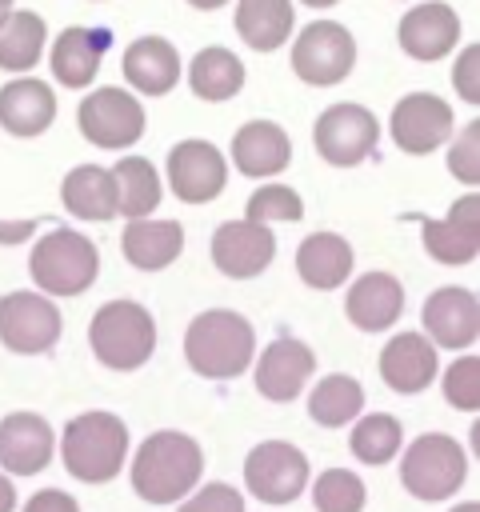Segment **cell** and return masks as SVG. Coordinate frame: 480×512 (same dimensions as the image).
I'll return each instance as SVG.
<instances>
[{"mask_svg": "<svg viewBox=\"0 0 480 512\" xmlns=\"http://www.w3.org/2000/svg\"><path fill=\"white\" fill-rule=\"evenodd\" d=\"M112 180H116V216H128V220H148V212L160 204V176L152 168V160L144 156H124L116 168H112Z\"/></svg>", "mask_w": 480, "mask_h": 512, "instance_id": "31", "label": "cell"}, {"mask_svg": "<svg viewBox=\"0 0 480 512\" xmlns=\"http://www.w3.org/2000/svg\"><path fill=\"white\" fill-rule=\"evenodd\" d=\"M424 328H428V344L432 348H472L480 340V304H476V292L468 288H436L428 300H424Z\"/></svg>", "mask_w": 480, "mask_h": 512, "instance_id": "14", "label": "cell"}, {"mask_svg": "<svg viewBox=\"0 0 480 512\" xmlns=\"http://www.w3.org/2000/svg\"><path fill=\"white\" fill-rule=\"evenodd\" d=\"M424 252L436 264H468L480 252V196H460L444 220H424Z\"/></svg>", "mask_w": 480, "mask_h": 512, "instance_id": "16", "label": "cell"}, {"mask_svg": "<svg viewBox=\"0 0 480 512\" xmlns=\"http://www.w3.org/2000/svg\"><path fill=\"white\" fill-rule=\"evenodd\" d=\"M12 16V0H0V24Z\"/></svg>", "mask_w": 480, "mask_h": 512, "instance_id": "46", "label": "cell"}, {"mask_svg": "<svg viewBox=\"0 0 480 512\" xmlns=\"http://www.w3.org/2000/svg\"><path fill=\"white\" fill-rule=\"evenodd\" d=\"M168 184L184 204H208L228 184V160L208 140H180L168 152Z\"/></svg>", "mask_w": 480, "mask_h": 512, "instance_id": "12", "label": "cell"}, {"mask_svg": "<svg viewBox=\"0 0 480 512\" xmlns=\"http://www.w3.org/2000/svg\"><path fill=\"white\" fill-rule=\"evenodd\" d=\"M60 200H64V208L72 216L92 220V224H108L116 216V180L100 164H80V168H72L64 176Z\"/></svg>", "mask_w": 480, "mask_h": 512, "instance_id": "28", "label": "cell"}, {"mask_svg": "<svg viewBox=\"0 0 480 512\" xmlns=\"http://www.w3.org/2000/svg\"><path fill=\"white\" fill-rule=\"evenodd\" d=\"M448 172H452L460 184H468V188L480 184V124H476V120L464 124V132H460L456 144L448 148Z\"/></svg>", "mask_w": 480, "mask_h": 512, "instance_id": "38", "label": "cell"}, {"mask_svg": "<svg viewBox=\"0 0 480 512\" xmlns=\"http://www.w3.org/2000/svg\"><path fill=\"white\" fill-rule=\"evenodd\" d=\"M112 32L108 28H88V24H72L56 36L52 44V76L64 84V88H88L100 72V60H104V48H108Z\"/></svg>", "mask_w": 480, "mask_h": 512, "instance_id": "21", "label": "cell"}, {"mask_svg": "<svg viewBox=\"0 0 480 512\" xmlns=\"http://www.w3.org/2000/svg\"><path fill=\"white\" fill-rule=\"evenodd\" d=\"M28 272L40 288V296H80L92 288L100 272V252L88 236L72 228H56L32 244Z\"/></svg>", "mask_w": 480, "mask_h": 512, "instance_id": "4", "label": "cell"}, {"mask_svg": "<svg viewBox=\"0 0 480 512\" xmlns=\"http://www.w3.org/2000/svg\"><path fill=\"white\" fill-rule=\"evenodd\" d=\"M252 356H256V332L232 308H208L184 332V360L192 372L208 380L240 376L252 364Z\"/></svg>", "mask_w": 480, "mask_h": 512, "instance_id": "2", "label": "cell"}, {"mask_svg": "<svg viewBox=\"0 0 480 512\" xmlns=\"http://www.w3.org/2000/svg\"><path fill=\"white\" fill-rule=\"evenodd\" d=\"M300 4H308V8H332L336 0H300Z\"/></svg>", "mask_w": 480, "mask_h": 512, "instance_id": "47", "label": "cell"}, {"mask_svg": "<svg viewBox=\"0 0 480 512\" xmlns=\"http://www.w3.org/2000/svg\"><path fill=\"white\" fill-rule=\"evenodd\" d=\"M356 64V40L344 24L336 20H312L300 28L296 44H292V72L312 84V88H328L340 84Z\"/></svg>", "mask_w": 480, "mask_h": 512, "instance_id": "7", "label": "cell"}, {"mask_svg": "<svg viewBox=\"0 0 480 512\" xmlns=\"http://www.w3.org/2000/svg\"><path fill=\"white\" fill-rule=\"evenodd\" d=\"M364 500H368L364 480L356 472H348V468H328L312 484L316 512H364Z\"/></svg>", "mask_w": 480, "mask_h": 512, "instance_id": "35", "label": "cell"}, {"mask_svg": "<svg viewBox=\"0 0 480 512\" xmlns=\"http://www.w3.org/2000/svg\"><path fill=\"white\" fill-rule=\"evenodd\" d=\"M444 400L460 412L480 408V360L476 356H456L444 368Z\"/></svg>", "mask_w": 480, "mask_h": 512, "instance_id": "37", "label": "cell"}, {"mask_svg": "<svg viewBox=\"0 0 480 512\" xmlns=\"http://www.w3.org/2000/svg\"><path fill=\"white\" fill-rule=\"evenodd\" d=\"M396 36L412 60H440L460 44V16L448 4L428 0V4H416L400 16Z\"/></svg>", "mask_w": 480, "mask_h": 512, "instance_id": "18", "label": "cell"}, {"mask_svg": "<svg viewBox=\"0 0 480 512\" xmlns=\"http://www.w3.org/2000/svg\"><path fill=\"white\" fill-rule=\"evenodd\" d=\"M52 120H56V92L44 80L20 76L0 88V128L4 132L28 140V136H40Z\"/></svg>", "mask_w": 480, "mask_h": 512, "instance_id": "25", "label": "cell"}, {"mask_svg": "<svg viewBox=\"0 0 480 512\" xmlns=\"http://www.w3.org/2000/svg\"><path fill=\"white\" fill-rule=\"evenodd\" d=\"M192 8H200V12H216V8H224L228 0H188Z\"/></svg>", "mask_w": 480, "mask_h": 512, "instance_id": "44", "label": "cell"}, {"mask_svg": "<svg viewBox=\"0 0 480 512\" xmlns=\"http://www.w3.org/2000/svg\"><path fill=\"white\" fill-rule=\"evenodd\" d=\"M28 232H32V220H24V224H0V244H16Z\"/></svg>", "mask_w": 480, "mask_h": 512, "instance_id": "42", "label": "cell"}, {"mask_svg": "<svg viewBox=\"0 0 480 512\" xmlns=\"http://www.w3.org/2000/svg\"><path fill=\"white\" fill-rule=\"evenodd\" d=\"M0 340L16 356H40L60 340V308L40 292L0 296Z\"/></svg>", "mask_w": 480, "mask_h": 512, "instance_id": "11", "label": "cell"}, {"mask_svg": "<svg viewBox=\"0 0 480 512\" xmlns=\"http://www.w3.org/2000/svg\"><path fill=\"white\" fill-rule=\"evenodd\" d=\"M312 140H316V152L332 168H352L364 156H372V148L380 140V124L364 104H332L320 112Z\"/></svg>", "mask_w": 480, "mask_h": 512, "instance_id": "10", "label": "cell"}, {"mask_svg": "<svg viewBox=\"0 0 480 512\" xmlns=\"http://www.w3.org/2000/svg\"><path fill=\"white\" fill-rule=\"evenodd\" d=\"M24 512H80V504L68 492H60V488H44V492L28 496Z\"/></svg>", "mask_w": 480, "mask_h": 512, "instance_id": "41", "label": "cell"}, {"mask_svg": "<svg viewBox=\"0 0 480 512\" xmlns=\"http://www.w3.org/2000/svg\"><path fill=\"white\" fill-rule=\"evenodd\" d=\"M244 488L264 504H292L308 488V456L288 440H264L244 460Z\"/></svg>", "mask_w": 480, "mask_h": 512, "instance_id": "8", "label": "cell"}, {"mask_svg": "<svg viewBox=\"0 0 480 512\" xmlns=\"http://www.w3.org/2000/svg\"><path fill=\"white\" fill-rule=\"evenodd\" d=\"M16 508V488H12V480L0 472V512H12Z\"/></svg>", "mask_w": 480, "mask_h": 512, "instance_id": "43", "label": "cell"}, {"mask_svg": "<svg viewBox=\"0 0 480 512\" xmlns=\"http://www.w3.org/2000/svg\"><path fill=\"white\" fill-rule=\"evenodd\" d=\"M392 140L408 156H428L452 136V108L432 92H408L392 108Z\"/></svg>", "mask_w": 480, "mask_h": 512, "instance_id": "13", "label": "cell"}, {"mask_svg": "<svg viewBox=\"0 0 480 512\" xmlns=\"http://www.w3.org/2000/svg\"><path fill=\"white\" fill-rule=\"evenodd\" d=\"M124 260L140 272H160L184 252V228L176 220H128L120 236Z\"/></svg>", "mask_w": 480, "mask_h": 512, "instance_id": "26", "label": "cell"}, {"mask_svg": "<svg viewBox=\"0 0 480 512\" xmlns=\"http://www.w3.org/2000/svg\"><path fill=\"white\" fill-rule=\"evenodd\" d=\"M436 348L424 332H396L380 352V376L392 392L416 396L436 380Z\"/></svg>", "mask_w": 480, "mask_h": 512, "instance_id": "20", "label": "cell"}, {"mask_svg": "<svg viewBox=\"0 0 480 512\" xmlns=\"http://www.w3.org/2000/svg\"><path fill=\"white\" fill-rule=\"evenodd\" d=\"M344 312L360 332H388L404 312V288L392 272H364L348 288Z\"/></svg>", "mask_w": 480, "mask_h": 512, "instance_id": "22", "label": "cell"}, {"mask_svg": "<svg viewBox=\"0 0 480 512\" xmlns=\"http://www.w3.org/2000/svg\"><path fill=\"white\" fill-rule=\"evenodd\" d=\"M400 440H404V428L396 416L388 412H368L356 420L352 436H348V448L360 464H388L396 452H400Z\"/></svg>", "mask_w": 480, "mask_h": 512, "instance_id": "34", "label": "cell"}, {"mask_svg": "<svg viewBox=\"0 0 480 512\" xmlns=\"http://www.w3.org/2000/svg\"><path fill=\"white\" fill-rule=\"evenodd\" d=\"M304 216V200L296 196V188H288V184H264V188H256L252 196H248V208H244V220H252V224H272V220H284V224H292V220H300Z\"/></svg>", "mask_w": 480, "mask_h": 512, "instance_id": "36", "label": "cell"}, {"mask_svg": "<svg viewBox=\"0 0 480 512\" xmlns=\"http://www.w3.org/2000/svg\"><path fill=\"white\" fill-rule=\"evenodd\" d=\"M400 480L416 500L456 496L460 484L468 480V456H464L460 440H452L444 432H428L408 444V452L400 460Z\"/></svg>", "mask_w": 480, "mask_h": 512, "instance_id": "6", "label": "cell"}, {"mask_svg": "<svg viewBox=\"0 0 480 512\" xmlns=\"http://www.w3.org/2000/svg\"><path fill=\"white\" fill-rule=\"evenodd\" d=\"M292 160V140L272 120H248L232 136V164L240 176H276Z\"/></svg>", "mask_w": 480, "mask_h": 512, "instance_id": "24", "label": "cell"}, {"mask_svg": "<svg viewBox=\"0 0 480 512\" xmlns=\"http://www.w3.org/2000/svg\"><path fill=\"white\" fill-rule=\"evenodd\" d=\"M236 32L256 52H276L296 24L292 0H236Z\"/></svg>", "mask_w": 480, "mask_h": 512, "instance_id": "29", "label": "cell"}, {"mask_svg": "<svg viewBox=\"0 0 480 512\" xmlns=\"http://www.w3.org/2000/svg\"><path fill=\"white\" fill-rule=\"evenodd\" d=\"M120 68H124V80L140 96H164L180 80V52L164 36H140L124 48Z\"/></svg>", "mask_w": 480, "mask_h": 512, "instance_id": "23", "label": "cell"}, {"mask_svg": "<svg viewBox=\"0 0 480 512\" xmlns=\"http://www.w3.org/2000/svg\"><path fill=\"white\" fill-rule=\"evenodd\" d=\"M272 256H276V236L264 224L228 220L212 232V264L232 280L260 276L272 264Z\"/></svg>", "mask_w": 480, "mask_h": 512, "instance_id": "15", "label": "cell"}, {"mask_svg": "<svg viewBox=\"0 0 480 512\" xmlns=\"http://www.w3.org/2000/svg\"><path fill=\"white\" fill-rule=\"evenodd\" d=\"M312 368H316L312 348H308L304 340H296V336H280V340H272V344L256 356V368H252V372H256L260 396L284 404V400H296V396H300V388L308 384Z\"/></svg>", "mask_w": 480, "mask_h": 512, "instance_id": "17", "label": "cell"}, {"mask_svg": "<svg viewBox=\"0 0 480 512\" xmlns=\"http://www.w3.org/2000/svg\"><path fill=\"white\" fill-rule=\"evenodd\" d=\"M88 340H92V352L104 368H116V372H132L140 368L152 348H156V320L144 304L136 300H112L104 304L92 324H88Z\"/></svg>", "mask_w": 480, "mask_h": 512, "instance_id": "5", "label": "cell"}, {"mask_svg": "<svg viewBox=\"0 0 480 512\" xmlns=\"http://www.w3.org/2000/svg\"><path fill=\"white\" fill-rule=\"evenodd\" d=\"M76 124L96 148H128L144 136V108L128 88H96L80 100Z\"/></svg>", "mask_w": 480, "mask_h": 512, "instance_id": "9", "label": "cell"}, {"mask_svg": "<svg viewBox=\"0 0 480 512\" xmlns=\"http://www.w3.org/2000/svg\"><path fill=\"white\" fill-rule=\"evenodd\" d=\"M188 84L200 100L208 104H220V100H232L240 88H244V64L232 48H200L188 64Z\"/></svg>", "mask_w": 480, "mask_h": 512, "instance_id": "30", "label": "cell"}, {"mask_svg": "<svg viewBox=\"0 0 480 512\" xmlns=\"http://www.w3.org/2000/svg\"><path fill=\"white\" fill-rule=\"evenodd\" d=\"M44 16L40 12H12L4 24H0V68L4 72H28L40 64L44 56Z\"/></svg>", "mask_w": 480, "mask_h": 512, "instance_id": "32", "label": "cell"}, {"mask_svg": "<svg viewBox=\"0 0 480 512\" xmlns=\"http://www.w3.org/2000/svg\"><path fill=\"white\" fill-rule=\"evenodd\" d=\"M176 512H244V496L232 484H204L200 492H188V500Z\"/></svg>", "mask_w": 480, "mask_h": 512, "instance_id": "39", "label": "cell"}, {"mask_svg": "<svg viewBox=\"0 0 480 512\" xmlns=\"http://www.w3.org/2000/svg\"><path fill=\"white\" fill-rule=\"evenodd\" d=\"M204 476V452L188 432H152L132 456V488L148 504L184 500Z\"/></svg>", "mask_w": 480, "mask_h": 512, "instance_id": "1", "label": "cell"}, {"mask_svg": "<svg viewBox=\"0 0 480 512\" xmlns=\"http://www.w3.org/2000/svg\"><path fill=\"white\" fill-rule=\"evenodd\" d=\"M52 428L36 412H12L0 420V464L12 476H36L52 460Z\"/></svg>", "mask_w": 480, "mask_h": 512, "instance_id": "19", "label": "cell"}, {"mask_svg": "<svg viewBox=\"0 0 480 512\" xmlns=\"http://www.w3.org/2000/svg\"><path fill=\"white\" fill-rule=\"evenodd\" d=\"M360 412H364V388H360L356 376H344V372L324 376L308 396V416L324 428L352 424Z\"/></svg>", "mask_w": 480, "mask_h": 512, "instance_id": "33", "label": "cell"}, {"mask_svg": "<svg viewBox=\"0 0 480 512\" xmlns=\"http://www.w3.org/2000/svg\"><path fill=\"white\" fill-rule=\"evenodd\" d=\"M60 460L80 484H108L128 460V428L112 412H80L60 436Z\"/></svg>", "mask_w": 480, "mask_h": 512, "instance_id": "3", "label": "cell"}, {"mask_svg": "<svg viewBox=\"0 0 480 512\" xmlns=\"http://www.w3.org/2000/svg\"><path fill=\"white\" fill-rule=\"evenodd\" d=\"M452 512H480V504H476V500H464V504H456Z\"/></svg>", "mask_w": 480, "mask_h": 512, "instance_id": "45", "label": "cell"}, {"mask_svg": "<svg viewBox=\"0 0 480 512\" xmlns=\"http://www.w3.org/2000/svg\"><path fill=\"white\" fill-rule=\"evenodd\" d=\"M296 272L308 288L332 292L352 276V244L336 232H312L296 248Z\"/></svg>", "mask_w": 480, "mask_h": 512, "instance_id": "27", "label": "cell"}, {"mask_svg": "<svg viewBox=\"0 0 480 512\" xmlns=\"http://www.w3.org/2000/svg\"><path fill=\"white\" fill-rule=\"evenodd\" d=\"M452 88L460 92V100L480 104V44H468L452 68Z\"/></svg>", "mask_w": 480, "mask_h": 512, "instance_id": "40", "label": "cell"}]
</instances>
